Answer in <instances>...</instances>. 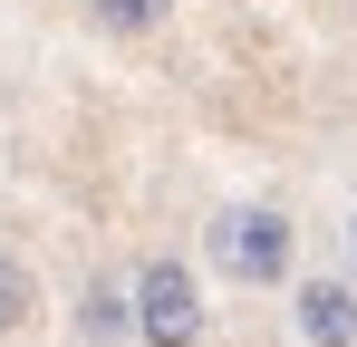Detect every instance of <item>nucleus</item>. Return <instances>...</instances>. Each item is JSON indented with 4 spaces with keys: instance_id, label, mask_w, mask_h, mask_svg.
Wrapping results in <instances>:
<instances>
[{
    "instance_id": "1",
    "label": "nucleus",
    "mask_w": 357,
    "mask_h": 347,
    "mask_svg": "<svg viewBox=\"0 0 357 347\" xmlns=\"http://www.w3.org/2000/svg\"><path fill=\"white\" fill-rule=\"evenodd\" d=\"M126 289H135V347H203L213 309H203L193 261H174V251H145V261L126 270Z\"/></svg>"
},
{
    "instance_id": "2",
    "label": "nucleus",
    "mask_w": 357,
    "mask_h": 347,
    "mask_svg": "<svg viewBox=\"0 0 357 347\" xmlns=\"http://www.w3.org/2000/svg\"><path fill=\"white\" fill-rule=\"evenodd\" d=\"M203 251H213V270H222V280H241V289H280V280H290L299 231H290V213H271V203H232L222 222L203 231Z\"/></svg>"
},
{
    "instance_id": "3",
    "label": "nucleus",
    "mask_w": 357,
    "mask_h": 347,
    "mask_svg": "<svg viewBox=\"0 0 357 347\" xmlns=\"http://www.w3.org/2000/svg\"><path fill=\"white\" fill-rule=\"evenodd\" d=\"M299 338L309 347H357V280H309L299 289Z\"/></svg>"
},
{
    "instance_id": "4",
    "label": "nucleus",
    "mask_w": 357,
    "mask_h": 347,
    "mask_svg": "<svg viewBox=\"0 0 357 347\" xmlns=\"http://www.w3.org/2000/svg\"><path fill=\"white\" fill-rule=\"evenodd\" d=\"M77 338H87V347H126V338H135V289L97 270V280L77 289Z\"/></svg>"
},
{
    "instance_id": "5",
    "label": "nucleus",
    "mask_w": 357,
    "mask_h": 347,
    "mask_svg": "<svg viewBox=\"0 0 357 347\" xmlns=\"http://www.w3.org/2000/svg\"><path fill=\"white\" fill-rule=\"evenodd\" d=\"M87 20H97L107 39H155V29L174 20V0H87Z\"/></svg>"
},
{
    "instance_id": "6",
    "label": "nucleus",
    "mask_w": 357,
    "mask_h": 347,
    "mask_svg": "<svg viewBox=\"0 0 357 347\" xmlns=\"http://www.w3.org/2000/svg\"><path fill=\"white\" fill-rule=\"evenodd\" d=\"M29 318H39V270L20 251H0V338H20Z\"/></svg>"
},
{
    "instance_id": "7",
    "label": "nucleus",
    "mask_w": 357,
    "mask_h": 347,
    "mask_svg": "<svg viewBox=\"0 0 357 347\" xmlns=\"http://www.w3.org/2000/svg\"><path fill=\"white\" fill-rule=\"evenodd\" d=\"M348 241H357V231H348Z\"/></svg>"
}]
</instances>
